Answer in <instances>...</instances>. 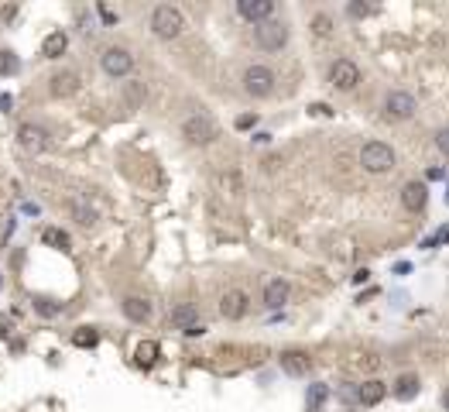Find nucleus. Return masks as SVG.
I'll use <instances>...</instances> for the list:
<instances>
[{
	"label": "nucleus",
	"instance_id": "dca6fc26",
	"mask_svg": "<svg viewBox=\"0 0 449 412\" xmlns=\"http://www.w3.org/2000/svg\"><path fill=\"white\" fill-rule=\"evenodd\" d=\"M66 48H69V35H66V31H52V35H45V41H41V55H45V59H62Z\"/></svg>",
	"mask_w": 449,
	"mask_h": 412
},
{
	"label": "nucleus",
	"instance_id": "4be33fe9",
	"mask_svg": "<svg viewBox=\"0 0 449 412\" xmlns=\"http://www.w3.org/2000/svg\"><path fill=\"white\" fill-rule=\"evenodd\" d=\"M73 344L83 347V350H86V347H96V344H99V333H96L93 326H79V330L73 333Z\"/></svg>",
	"mask_w": 449,
	"mask_h": 412
},
{
	"label": "nucleus",
	"instance_id": "2eb2a0df",
	"mask_svg": "<svg viewBox=\"0 0 449 412\" xmlns=\"http://www.w3.org/2000/svg\"><path fill=\"white\" fill-rule=\"evenodd\" d=\"M120 309H124V316H127L131 323H148V319H151V303L141 299V296H127V299L120 303Z\"/></svg>",
	"mask_w": 449,
	"mask_h": 412
},
{
	"label": "nucleus",
	"instance_id": "7ed1b4c3",
	"mask_svg": "<svg viewBox=\"0 0 449 412\" xmlns=\"http://www.w3.org/2000/svg\"><path fill=\"white\" fill-rule=\"evenodd\" d=\"M216 134H220V127L209 113H189L182 120V138L189 144H209V141H216Z\"/></svg>",
	"mask_w": 449,
	"mask_h": 412
},
{
	"label": "nucleus",
	"instance_id": "f8f14e48",
	"mask_svg": "<svg viewBox=\"0 0 449 412\" xmlns=\"http://www.w3.org/2000/svg\"><path fill=\"white\" fill-rule=\"evenodd\" d=\"M237 10H240L244 21L261 24V21H271V14H274V0H237Z\"/></svg>",
	"mask_w": 449,
	"mask_h": 412
},
{
	"label": "nucleus",
	"instance_id": "c9c22d12",
	"mask_svg": "<svg viewBox=\"0 0 449 412\" xmlns=\"http://www.w3.org/2000/svg\"><path fill=\"white\" fill-rule=\"evenodd\" d=\"M10 106H14V97H10V93H0V110L10 113Z\"/></svg>",
	"mask_w": 449,
	"mask_h": 412
},
{
	"label": "nucleus",
	"instance_id": "412c9836",
	"mask_svg": "<svg viewBox=\"0 0 449 412\" xmlns=\"http://www.w3.org/2000/svg\"><path fill=\"white\" fill-rule=\"evenodd\" d=\"M172 323L185 330V326H192V323H199V312H195V306H192V303H182V306H175V309H172Z\"/></svg>",
	"mask_w": 449,
	"mask_h": 412
},
{
	"label": "nucleus",
	"instance_id": "423d86ee",
	"mask_svg": "<svg viewBox=\"0 0 449 412\" xmlns=\"http://www.w3.org/2000/svg\"><path fill=\"white\" fill-rule=\"evenodd\" d=\"M99 66H103V73L110 76V79H124V76H131L134 73V55L127 52V48H106L103 55H99Z\"/></svg>",
	"mask_w": 449,
	"mask_h": 412
},
{
	"label": "nucleus",
	"instance_id": "473e14b6",
	"mask_svg": "<svg viewBox=\"0 0 449 412\" xmlns=\"http://www.w3.org/2000/svg\"><path fill=\"white\" fill-rule=\"evenodd\" d=\"M254 124H258V117H254V113H240V117H237V127H240V131H251Z\"/></svg>",
	"mask_w": 449,
	"mask_h": 412
},
{
	"label": "nucleus",
	"instance_id": "f257e3e1",
	"mask_svg": "<svg viewBox=\"0 0 449 412\" xmlns=\"http://www.w3.org/2000/svg\"><path fill=\"white\" fill-rule=\"evenodd\" d=\"M151 31L158 38H165V41H175V38H182V31H185V14H182L179 7H172V3H158L151 10Z\"/></svg>",
	"mask_w": 449,
	"mask_h": 412
},
{
	"label": "nucleus",
	"instance_id": "6ab92c4d",
	"mask_svg": "<svg viewBox=\"0 0 449 412\" xmlns=\"http://www.w3.org/2000/svg\"><path fill=\"white\" fill-rule=\"evenodd\" d=\"M79 90V76L76 73H59L52 76V97H73Z\"/></svg>",
	"mask_w": 449,
	"mask_h": 412
},
{
	"label": "nucleus",
	"instance_id": "c85d7f7f",
	"mask_svg": "<svg viewBox=\"0 0 449 412\" xmlns=\"http://www.w3.org/2000/svg\"><path fill=\"white\" fill-rule=\"evenodd\" d=\"M357 364L363 368V371H377V368H381V357H374V354H363Z\"/></svg>",
	"mask_w": 449,
	"mask_h": 412
},
{
	"label": "nucleus",
	"instance_id": "9b49d317",
	"mask_svg": "<svg viewBox=\"0 0 449 412\" xmlns=\"http://www.w3.org/2000/svg\"><path fill=\"white\" fill-rule=\"evenodd\" d=\"M281 371L288 375V378H305L309 375V368H312V357L305 354V350H281Z\"/></svg>",
	"mask_w": 449,
	"mask_h": 412
},
{
	"label": "nucleus",
	"instance_id": "5701e85b",
	"mask_svg": "<svg viewBox=\"0 0 449 412\" xmlns=\"http://www.w3.org/2000/svg\"><path fill=\"white\" fill-rule=\"evenodd\" d=\"M312 35L316 38H329L333 35V17L329 14H316L312 17Z\"/></svg>",
	"mask_w": 449,
	"mask_h": 412
},
{
	"label": "nucleus",
	"instance_id": "e433bc0d",
	"mask_svg": "<svg viewBox=\"0 0 449 412\" xmlns=\"http://www.w3.org/2000/svg\"><path fill=\"white\" fill-rule=\"evenodd\" d=\"M367 279H370V272H367V268H363V272H357V275H354V282H357V285H360V282H367Z\"/></svg>",
	"mask_w": 449,
	"mask_h": 412
},
{
	"label": "nucleus",
	"instance_id": "cd10ccee",
	"mask_svg": "<svg viewBox=\"0 0 449 412\" xmlns=\"http://www.w3.org/2000/svg\"><path fill=\"white\" fill-rule=\"evenodd\" d=\"M35 309H38L41 316H55V312H59V309H62V306H55L52 299H38V303H35Z\"/></svg>",
	"mask_w": 449,
	"mask_h": 412
},
{
	"label": "nucleus",
	"instance_id": "9d476101",
	"mask_svg": "<svg viewBox=\"0 0 449 412\" xmlns=\"http://www.w3.org/2000/svg\"><path fill=\"white\" fill-rule=\"evenodd\" d=\"M17 144H21L24 151L38 155V151H45L52 141H48V131H45V127H38V124H21V127H17Z\"/></svg>",
	"mask_w": 449,
	"mask_h": 412
},
{
	"label": "nucleus",
	"instance_id": "c756f323",
	"mask_svg": "<svg viewBox=\"0 0 449 412\" xmlns=\"http://www.w3.org/2000/svg\"><path fill=\"white\" fill-rule=\"evenodd\" d=\"M347 10H350V17H370L374 14V7H367V3H350Z\"/></svg>",
	"mask_w": 449,
	"mask_h": 412
},
{
	"label": "nucleus",
	"instance_id": "7c9ffc66",
	"mask_svg": "<svg viewBox=\"0 0 449 412\" xmlns=\"http://www.w3.org/2000/svg\"><path fill=\"white\" fill-rule=\"evenodd\" d=\"M96 14L103 17V24H117V14H113L106 3H96Z\"/></svg>",
	"mask_w": 449,
	"mask_h": 412
},
{
	"label": "nucleus",
	"instance_id": "ea45409f",
	"mask_svg": "<svg viewBox=\"0 0 449 412\" xmlns=\"http://www.w3.org/2000/svg\"><path fill=\"white\" fill-rule=\"evenodd\" d=\"M446 200H449V196H446Z\"/></svg>",
	"mask_w": 449,
	"mask_h": 412
},
{
	"label": "nucleus",
	"instance_id": "72a5a7b5",
	"mask_svg": "<svg viewBox=\"0 0 449 412\" xmlns=\"http://www.w3.org/2000/svg\"><path fill=\"white\" fill-rule=\"evenodd\" d=\"M309 113H316V117H329L333 110H329L326 103H312V106H309Z\"/></svg>",
	"mask_w": 449,
	"mask_h": 412
},
{
	"label": "nucleus",
	"instance_id": "1a4fd4ad",
	"mask_svg": "<svg viewBox=\"0 0 449 412\" xmlns=\"http://www.w3.org/2000/svg\"><path fill=\"white\" fill-rule=\"evenodd\" d=\"M247 309H251V296H247L244 289H230V292L220 299V316H223V319H230V323L244 319V316H247Z\"/></svg>",
	"mask_w": 449,
	"mask_h": 412
},
{
	"label": "nucleus",
	"instance_id": "f03ea898",
	"mask_svg": "<svg viewBox=\"0 0 449 412\" xmlns=\"http://www.w3.org/2000/svg\"><path fill=\"white\" fill-rule=\"evenodd\" d=\"M360 165H363V172H370V176H384V172L394 169V148L384 144V141H367V144L360 148Z\"/></svg>",
	"mask_w": 449,
	"mask_h": 412
},
{
	"label": "nucleus",
	"instance_id": "393cba45",
	"mask_svg": "<svg viewBox=\"0 0 449 412\" xmlns=\"http://www.w3.org/2000/svg\"><path fill=\"white\" fill-rule=\"evenodd\" d=\"M17 69H21L17 55H14V52H0V76H14Z\"/></svg>",
	"mask_w": 449,
	"mask_h": 412
},
{
	"label": "nucleus",
	"instance_id": "6e6552de",
	"mask_svg": "<svg viewBox=\"0 0 449 412\" xmlns=\"http://www.w3.org/2000/svg\"><path fill=\"white\" fill-rule=\"evenodd\" d=\"M415 110H419V103L405 90H391L388 100H384V117L388 120H408V117H415Z\"/></svg>",
	"mask_w": 449,
	"mask_h": 412
},
{
	"label": "nucleus",
	"instance_id": "58836bf2",
	"mask_svg": "<svg viewBox=\"0 0 449 412\" xmlns=\"http://www.w3.org/2000/svg\"><path fill=\"white\" fill-rule=\"evenodd\" d=\"M446 241H449V234H446Z\"/></svg>",
	"mask_w": 449,
	"mask_h": 412
},
{
	"label": "nucleus",
	"instance_id": "39448f33",
	"mask_svg": "<svg viewBox=\"0 0 449 412\" xmlns=\"http://www.w3.org/2000/svg\"><path fill=\"white\" fill-rule=\"evenodd\" d=\"M274 73H271L268 66H247L244 69V93L247 97H254V100H265L274 93Z\"/></svg>",
	"mask_w": 449,
	"mask_h": 412
},
{
	"label": "nucleus",
	"instance_id": "2f4dec72",
	"mask_svg": "<svg viewBox=\"0 0 449 412\" xmlns=\"http://www.w3.org/2000/svg\"><path fill=\"white\" fill-rule=\"evenodd\" d=\"M436 148H439L443 155H449V127H443V131L436 134Z\"/></svg>",
	"mask_w": 449,
	"mask_h": 412
},
{
	"label": "nucleus",
	"instance_id": "bb28decb",
	"mask_svg": "<svg viewBox=\"0 0 449 412\" xmlns=\"http://www.w3.org/2000/svg\"><path fill=\"white\" fill-rule=\"evenodd\" d=\"M323 399H326V385H312V392H309V409H319Z\"/></svg>",
	"mask_w": 449,
	"mask_h": 412
},
{
	"label": "nucleus",
	"instance_id": "f704fd0d",
	"mask_svg": "<svg viewBox=\"0 0 449 412\" xmlns=\"http://www.w3.org/2000/svg\"><path fill=\"white\" fill-rule=\"evenodd\" d=\"M182 333H185V337H202V333H206V326H202V323H192V326H185Z\"/></svg>",
	"mask_w": 449,
	"mask_h": 412
},
{
	"label": "nucleus",
	"instance_id": "b1692460",
	"mask_svg": "<svg viewBox=\"0 0 449 412\" xmlns=\"http://www.w3.org/2000/svg\"><path fill=\"white\" fill-rule=\"evenodd\" d=\"M41 241H45V244H52V247H62V251L69 247V234H66V230H59V227H48V230L41 234Z\"/></svg>",
	"mask_w": 449,
	"mask_h": 412
},
{
	"label": "nucleus",
	"instance_id": "4468645a",
	"mask_svg": "<svg viewBox=\"0 0 449 412\" xmlns=\"http://www.w3.org/2000/svg\"><path fill=\"white\" fill-rule=\"evenodd\" d=\"M384 395H388V385H384L381 378H367V382L357 388V402L363 406V409L381 406V402H384Z\"/></svg>",
	"mask_w": 449,
	"mask_h": 412
},
{
	"label": "nucleus",
	"instance_id": "20e7f679",
	"mask_svg": "<svg viewBox=\"0 0 449 412\" xmlns=\"http://www.w3.org/2000/svg\"><path fill=\"white\" fill-rule=\"evenodd\" d=\"M254 41H258V48H265V52H281L285 45H288V24L285 21H261V24H254Z\"/></svg>",
	"mask_w": 449,
	"mask_h": 412
},
{
	"label": "nucleus",
	"instance_id": "ddd939ff",
	"mask_svg": "<svg viewBox=\"0 0 449 412\" xmlns=\"http://www.w3.org/2000/svg\"><path fill=\"white\" fill-rule=\"evenodd\" d=\"M426 203H429V189H426V182H405V186H401V206H405V209L422 213Z\"/></svg>",
	"mask_w": 449,
	"mask_h": 412
},
{
	"label": "nucleus",
	"instance_id": "a878e982",
	"mask_svg": "<svg viewBox=\"0 0 449 412\" xmlns=\"http://www.w3.org/2000/svg\"><path fill=\"white\" fill-rule=\"evenodd\" d=\"M73 213H76V220H79L83 227H93V223H96V213H93L86 203H76L73 206Z\"/></svg>",
	"mask_w": 449,
	"mask_h": 412
},
{
	"label": "nucleus",
	"instance_id": "a211bd4d",
	"mask_svg": "<svg viewBox=\"0 0 449 412\" xmlns=\"http://www.w3.org/2000/svg\"><path fill=\"white\" fill-rule=\"evenodd\" d=\"M419 388H422V382H419V375H401L398 382H394V399H401V402H412L415 395H419Z\"/></svg>",
	"mask_w": 449,
	"mask_h": 412
},
{
	"label": "nucleus",
	"instance_id": "f3484780",
	"mask_svg": "<svg viewBox=\"0 0 449 412\" xmlns=\"http://www.w3.org/2000/svg\"><path fill=\"white\" fill-rule=\"evenodd\" d=\"M288 303V282L285 279H271L268 285H265V306L268 309H278Z\"/></svg>",
	"mask_w": 449,
	"mask_h": 412
},
{
	"label": "nucleus",
	"instance_id": "0eeeda50",
	"mask_svg": "<svg viewBox=\"0 0 449 412\" xmlns=\"http://www.w3.org/2000/svg\"><path fill=\"white\" fill-rule=\"evenodd\" d=\"M329 83L340 90V93H354L360 86V66L350 59H336L329 66Z\"/></svg>",
	"mask_w": 449,
	"mask_h": 412
},
{
	"label": "nucleus",
	"instance_id": "aec40b11",
	"mask_svg": "<svg viewBox=\"0 0 449 412\" xmlns=\"http://www.w3.org/2000/svg\"><path fill=\"white\" fill-rule=\"evenodd\" d=\"M158 354H162V347H158L155 340H141V344L134 347V361H137L141 368H151V364L158 361Z\"/></svg>",
	"mask_w": 449,
	"mask_h": 412
},
{
	"label": "nucleus",
	"instance_id": "4c0bfd02",
	"mask_svg": "<svg viewBox=\"0 0 449 412\" xmlns=\"http://www.w3.org/2000/svg\"><path fill=\"white\" fill-rule=\"evenodd\" d=\"M443 406H446V409H449V388H446V392H443Z\"/></svg>",
	"mask_w": 449,
	"mask_h": 412
}]
</instances>
